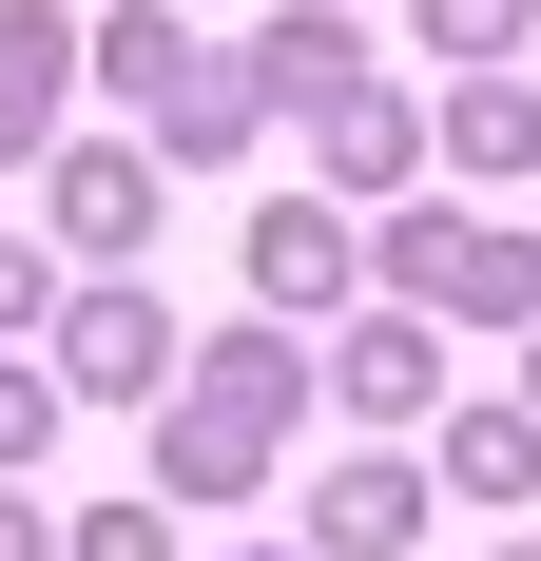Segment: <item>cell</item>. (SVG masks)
<instances>
[{
  "instance_id": "7a4b0ae2",
  "label": "cell",
  "mask_w": 541,
  "mask_h": 561,
  "mask_svg": "<svg viewBox=\"0 0 541 561\" xmlns=\"http://www.w3.org/2000/svg\"><path fill=\"white\" fill-rule=\"evenodd\" d=\"M39 116H58V39H39V20H0V156H20Z\"/></svg>"
},
{
  "instance_id": "277c9868",
  "label": "cell",
  "mask_w": 541,
  "mask_h": 561,
  "mask_svg": "<svg viewBox=\"0 0 541 561\" xmlns=\"http://www.w3.org/2000/svg\"><path fill=\"white\" fill-rule=\"evenodd\" d=\"M0 561H39V542H20V504H0Z\"/></svg>"
},
{
  "instance_id": "3957f363",
  "label": "cell",
  "mask_w": 541,
  "mask_h": 561,
  "mask_svg": "<svg viewBox=\"0 0 541 561\" xmlns=\"http://www.w3.org/2000/svg\"><path fill=\"white\" fill-rule=\"evenodd\" d=\"M20 446H39V388H0V465H20Z\"/></svg>"
},
{
  "instance_id": "6da1fadb",
  "label": "cell",
  "mask_w": 541,
  "mask_h": 561,
  "mask_svg": "<svg viewBox=\"0 0 541 561\" xmlns=\"http://www.w3.org/2000/svg\"><path fill=\"white\" fill-rule=\"evenodd\" d=\"M78 388H116V407L174 388V330H156V310H78Z\"/></svg>"
}]
</instances>
